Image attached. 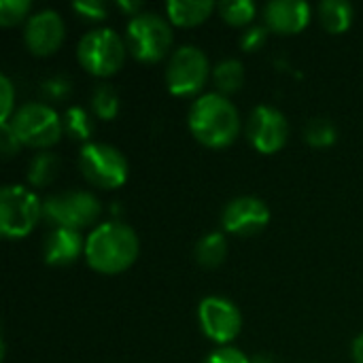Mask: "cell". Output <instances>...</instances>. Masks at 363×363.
<instances>
[{"label":"cell","instance_id":"cell-1","mask_svg":"<svg viewBox=\"0 0 363 363\" xmlns=\"http://www.w3.org/2000/svg\"><path fill=\"white\" fill-rule=\"evenodd\" d=\"M138 257L136 232L119 221H106L91 230L85 242V259L89 268L102 274H119Z\"/></svg>","mask_w":363,"mask_h":363},{"label":"cell","instance_id":"cell-2","mask_svg":"<svg viewBox=\"0 0 363 363\" xmlns=\"http://www.w3.org/2000/svg\"><path fill=\"white\" fill-rule=\"evenodd\" d=\"M189 130L198 143L219 149L236 140L240 130L238 108L223 94H204L189 108Z\"/></svg>","mask_w":363,"mask_h":363},{"label":"cell","instance_id":"cell-3","mask_svg":"<svg viewBox=\"0 0 363 363\" xmlns=\"http://www.w3.org/2000/svg\"><path fill=\"white\" fill-rule=\"evenodd\" d=\"M77 57L87 72L111 77L123 66L125 43L113 28H96L79 40Z\"/></svg>","mask_w":363,"mask_h":363},{"label":"cell","instance_id":"cell-4","mask_svg":"<svg viewBox=\"0 0 363 363\" xmlns=\"http://www.w3.org/2000/svg\"><path fill=\"white\" fill-rule=\"evenodd\" d=\"M43 217V202L23 185H6L0 191V232L6 238L28 236Z\"/></svg>","mask_w":363,"mask_h":363},{"label":"cell","instance_id":"cell-5","mask_svg":"<svg viewBox=\"0 0 363 363\" xmlns=\"http://www.w3.org/2000/svg\"><path fill=\"white\" fill-rule=\"evenodd\" d=\"M11 125L17 132L21 145L34 149H47L55 145L64 132L60 115L43 102H28L19 106L11 119Z\"/></svg>","mask_w":363,"mask_h":363},{"label":"cell","instance_id":"cell-6","mask_svg":"<svg viewBox=\"0 0 363 363\" xmlns=\"http://www.w3.org/2000/svg\"><path fill=\"white\" fill-rule=\"evenodd\" d=\"M128 49L140 62H160L170 45H172V30L170 23L160 17L157 13H138L128 21Z\"/></svg>","mask_w":363,"mask_h":363},{"label":"cell","instance_id":"cell-7","mask_svg":"<svg viewBox=\"0 0 363 363\" xmlns=\"http://www.w3.org/2000/svg\"><path fill=\"white\" fill-rule=\"evenodd\" d=\"M83 177L102 189L121 187L128 179V162L119 149L106 143H85L79 153Z\"/></svg>","mask_w":363,"mask_h":363},{"label":"cell","instance_id":"cell-8","mask_svg":"<svg viewBox=\"0 0 363 363\" xmlns=\"http://www.w3.org/2000/svg\"><path fill=\"white\" fill-rule=\"evenodd\" d=\"M102 213V206L96 196L87 191H62L49 196L43 202V217L53 228L81 230L91 225Z\"/></svg>","mask_w":363,"mask_h":363},{"label":"cell","instance_id":"cell-9","mask_svg":"<svg viewBox=\"0 0 363 363\" xmlns=\"http://www.w3.org/2000/svg\"><path fill=\"white\" fill-rule=\"evenodd\" d=\"M208 77V57L202 49L185 45L177 49L166 68V83L174 96H191L202 89Z\"/></svg>","mask_w":363,"mask_h":363},{"label":"cell","instance_id":"cell-10","mask_svg":"<svg viewBox=\"0 0 363 363\" xmlns=\"http://www.w3.org/2000/svg\"><path fill=\"white\" fill-rule=\"evenodd\" d=\"M198 321L206 338L217 345L232 342L242 328L240 311L225 298L208 296L198 306Z\"/></svg>","mask_w":363,"mask_h":363},{"label":"cell","instance_id":"cell-11","mask_svg":"<svg viewBox=\"0 0 363 363\" xmlns=\"http://www.w3.org/2000/svg\"><path fill=\"white\" fill-rule=\"evenodd\" d=\"M247 134L251 145L259 153H277L285 147L289 138V123L279 108L262 104L253 108L249 117Z\"/></svg>","mask_w":363,"mask_h":363},{"label":"cell","instance_id":"cell-12","mask_svg":"<svg viewBox=\"0 0 363 363\" xmlns=\"http://www.w3.org/2000/svg\"><path fill=\"white\" fill-rule=\"evenodd\" d=\"M221 221L230 234L253 236V234H259L268 225L270 208L266 206L264 200H259L255 196H240V198H234L232 202H228Z\"/></svg>","mask_w":363,"mask_h":363},{"label":"cell","instance_id":"cell-13","mask_svg":"<svg viewBox=\"0 0 363 363\" xmlns=\"http://www.w3.org/2000/svg\"><path fill=\"white\" fill-rule=\"evenodd\" d=\"M64 19L60 17V13L55 11H38L34 13L28 23H26V45L32 53L36 55H49L53 51H57V47L64 40Z\"/></svg>","mask_w":363,"mask_h":363},{"label":"cell","instance_id":"cell-14","mask_svg":"<svg viewBox=\"0 0 363 363\" xmlns=\"http://www.w3.org/2000/svg\"><path fill=\"white\" fill-rule=\"evenodd\" d=\"M266 26L279 34H296L311 21V6L304 0H274L264 9Z\"/></svg>","mask_w":363,"mask_h":363},{"label":"cell","instance_id":"cell-15","mask_svg":"<svg viewBox=\"0 0 363 363\" xmlns=\"http://www.w3.org/2000/svg\"><path fill=\"white\" fill-rule=\"evenodd\" d=\"M85 242L81 232L66 230V228H53L43 242V257L49 266H68L79 259V255L85 251Z\"/></svg>","mask_w":363,"mask_h":363},{"label":"cell","instance_id":"cell-16","mask_svg":"<svg viewBox=\"0 0 363 363\" xmlns=\"http://www.w3.org/2000/svg\"><path fill=\"white\" fill-rule=\"evenodd\" d=\"M166 11L172 23L191 28L211 17V13L215 11V2L213 0H170L166 4Z\"/></svg>","mask_w":363,"mask_h":363},{"label":"cell","instance_id":"cell-17","mask_svg":"<svg viewBox=\"0 0 363 363\" xmlns=\"http://www.w3.org/2000/svg\"><path fill=\"white\" fill-rule=\"evenodd\" d=\"M319 19L332 34L347 32L353 23V6L345 0H325L319 4Z\"/></svg>","mask_w":363,"mask_h":363},{"label":"cell","instance_id":"cell-18","mask_svg":"<svg viewBox=\"0 0 363 363\" xmlns=\"http://www.w3.org/2000/svg\"><path fill=\"white\" fill-rule=\"evenodd\" d=\"M228 255V242L221 232H211L202 236L196 245V262L202 268H217Z\"/></svg>","mask_w":363,"mask_h":363},{"label":"cell","instance_id":"cell-19","mask_svg":"<svg viewBox=\"0 0 363 363\" xmlns=\"http://www.w3.org/2000/svg\"><path fill=\"white\" fill-rule=\"evenodd\" d=\"M213 81L217 85V89L225 96V94H234L242 87L245 83V68L238 60L228 57L223 62H219L213 68Z\"/></svg>","mask_w":363,"mask_h":363},{"label":"cell","instance_id":"cell-20","mask_svg":"<svg viewBox=\"0 0 363 363\" xmlns=\"http://www.w3.org/2000/svg\"><path fill=\"white\" fill-rule=\"evenodd\" d=\"M57 168H60V162H57V157L53 153L43 151V153L34 155L30 166H28V181H30V185H34V187L49 185L55 179Z\"/></svg>","mask_w":363,"mask_h":363},{"label":"cell","instance_id":"cell-21","mask_svg":"<svg viewBox=\"0 0 363 363\" xmlns=\"http://www.w3.org/2000/svg\"><path fill=\"white\" fill-rule=\"evenodd\" d=\"M91 108L104 121L115 119V115L119 111V94H117V89L113 85H98L94 89V94H91Z\"/></svg>","mask_w":363,"mask_h":363},{"label":"cell","instance_id":"cell-22","mask_svg":"<svg viewBox=\"0 0 363 363\" xmlns=\"http://www.w3.org/2000/svg\"><path fill=\"white\" fill-rule=\"evenodd\" d=\"M64 132L68 136H72L74 140H87L94 132V123L89 119V113L81 106H70L64 113Z\"/></svg>","mask_w":363,"mask_h":363},{"label":"cell","instance_id":"cell-23","mask_svg":"<svg viewBox=\"0 0 363 363\" xmlns=\"http://www.w3.org/2000/svg\"><path fill=\"white\" fill-rule=\"evenodd\" d=\"M304 138L313 147H330L336 140V128L330 119L317 117L311 119L308 125L304 128Z\"/></svg>","mask_w":363,"mask_h":363},{"label":"cell","instance_id":"cell-24","mask_svg":"<svg viewBox=\"0 0 363 363\" xmlns=\"http://www.w3.org/2000/svg\"><path fill=\"white\" fill-rule=\"evenodd\" d=\"M219 11L232 26H247L255 17V4L251 0H228L219 6Z\"/></svg>","mask_w":363,"mask_h":363},{"label":"cell","instance_id":"cell-25","mask_svg":"<svg viewBox=\"0 0 363 363\" xmlns=\"http://www.w3.org/2000/svg\"><path fill=\"white\" fill-rule=\"evenodd\" d=\"M30 6L32 4L28 0H2L0 2V23L2 26L19 23L28 15Z\"/></svg>","mask_w":363,"mask_h":363},{"label":"cell","instance_id":"cell-26","mask_svg":"<svg viewBox=\"0 0 363 363\" xmlns=\"http://www.w3.org/2000/svg\"><path fill=\"white\" fill-rule=\"evenodd\" d=\"M13 102H15V89L13 83L6 74L0 77V123L11 121L13 113Z\"/></svg>","mask_w":363,"mask_h":363},{"label":"cell","instance_id":"cell-27","mask_svg":"<svg viewBox=\"0 0 363 363\" xmlns=\"http://www.w3.org/2000/svg\"><path fill=\"white\" fill-rule=\"evenodd\" d=\"M72 9L83 17V19H89V21H100L106 17V4L100 2V0H79L72 4Z\"/></svg>","mask_w":363,"mask_h":363},{"label":"cell","instance_id":"cell-28","mask_svg":"<svg viewBox=\"0 0 363 363\" xmlns=\"http://www.w3.org/2000/svg\"><path fill=\"white\" fill-rule=\"evenodd\" d=\"M70 94V81L64 77H51L43 83V96L47 100H64Z\"/></svg>","mask_w":363,"mask_h":363},{"label":"cell","instance_id":"cell-29","mask_svg":"<svg viewBox=\"0 0 363 363\" xmlns=\"http://www.w3.org/2000/svg\"><path fill=\"white\" fill-rule=\"evenodd\" d=\"M19 147H21V140H19L17 132L13 130L11 121L0 123V151L4 153V157H11L13 153H17Z\"/></svg>","mask_w":363,"mask_h":363},{"label":"cell","instance_id":"cell-30","mask_svg":"<svg viewBox=\"0 0 363 363\" xmlns=\"http://www.w3.org/2000/svg\"><path fill=\"white\" fill-rule=\"evenodd\" d=\"M204 363H251V359L234 347H221V349L213 351L204 359Z\"/></svg>","mask_w":363,"mask_h":363},{"label":"cell","instance_id":"cell-31","mask_svg":"<svg viewBox=\"0 0 363 363\" xmlns=\"http://www.w3.org/2000/svg\"><path fill=\"white\" fill-rule=\"evenodd\" d=\"M266 36H268V28H264V26H253V28H249V30L242 34L240 45H242L245 51H257V49L266 43Z\"/></svg>","mask_w":363,"mask_h":363},{"label":"cell","instance_id":"cell-32","mask_svg":"<svg viewBox=\"0 0 363 363\" xmlns=\"http://www.w3.org/2000/svg\"><path fill=\"white\" fill-rule=\"evenodd\" d=\"M353 362L363 363V334L355 338L353 342Z\"/></svg>","mask_w":363,"mask_h":363},{"label":"cell","instance_id":"cell-33","mask_svg":"<svg viewBox=\"0 0 363 363\" xmlns=\"http://www.w3.org/2000/svg\"><path fill=\"white\" fill-rule=\"evenodd\" d=\"M119 9H123V11H128V13H132V17H136L138 15V11H140V2H119Z\"/></svg>","mask_w":363,"mask_h":363},{"label":"cell","instance_id":"cell-34","mask_svg":"<svg viewBox=\"0 0 363 363\" xmlns=\"http://www.w3.org/2000/svg\"><path fill=\"white\" fill-rule=\"evenodd\" d=\"M251 363H274V359L270 355H255V359H251Z\"/></svg>","mask_w":363,"mask_h":363}]
</instances>
